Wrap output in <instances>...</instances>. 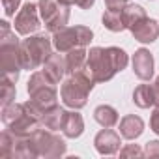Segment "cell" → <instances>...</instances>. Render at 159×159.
I'll return each instance as SVG.
<instances>
[{"label": "cell", "instance_id": "obj_1", "mask_svg": "<svg viewBox=\"0 0 159 159\" xmlns=\"http://www.w3.org/2000/svg\"><path fill=\"white\" fill-rule=\"evenodd\" d=\"M127 66V54L120 47H94L88 52L84 69L96 83H105Z\"/></svg>", "mask_w": 159, "mask_h": 159}, {"label": "cell", "instance_id": "obj_2", "mask_svg": "<svg viewBox=\"0 0 159 159\" xmlns=\"http://www.w3.org/2000/svg\"><path fill=\"white\" fill-rule=\"evenodd\" d=\"M28 94H30V101H26V105L36 116H39V120L43 112L58 105L56 103V81H52L45 71H36L30 77Z\"/></svg>", "mask_w": 159, "mask_h": 159}, {"label": "cell", "instance_id": "obj_3", "mask_svg": "<svg viewBox=\"0 0 159 159\" xmlns=\"http://www.w3.org/2000/svg\"><path fill=\"white\" fill-rule=\"evenodd\" d=\"M2 122L15 137H30L41 127L39 116H36L26 103H10L2 107Z\"/></svg>", "mask_w": 159, "mask_h": 159}, {"label": "cell", "instance_id": "obj_4", "mask_svg": "<svg viewBox=\"0 0 159 159\" xmlns=\"http://www.w3.org/2000/svg\"><path fill=\"white\" fill-rule=\"evenodd\" d=\"M2 34H0V67L2 75L17 81L19 71L23 69V60H21V43L17 41L15 34L10 30V23L2 21Z\"/></svg>", "mask_w": 159, "mask_h": 159}, {"label": "cell", "instance_id": "obj_5", "mask_svg": "<svg viewBox=\"0 0 159 159\" xmlns=\"http://www.w3.org/2000/svg\"><path fill=\"white\" fill-rule=\"evenodd\" d=\"M94 79L90 77V73L86 69L69 73V77L64 81L62 88H60V96L62 101L69 107V109H83L86 105L88 94L94 88Z\"/></svg>", "mask_w": 159, "mask_h": 159}, {"label": "cell", "instance_id": "obj_6", "mask_svg": "<svg viewBox=\"0 0 159 159\" xmlns=\"http://www.w3.org/2000/svg\"><path fill=\"white\" fill-rule=\"evenodd\" d=\"M51 41L47 36H30L21 41V60L23 69H36L47 62L51 56Z\"/></svg>", "mask_w": 159, "mask_h": 159}, {"label": "cell", "instance_id": "obj_7", "mask_svg": "<svg viewBox=\"0 0 159 159\" xmlns=\"http://www.w3.org/2000/svg\"><path fill=\"white\" fill-rule=\"evenodd\" d=\"M92 30L86 26H66L54 32V47L60 52H69L77 47H86L92 41Z\"/></svg>", "mask_w": 159, "mask_h": 159}, {"label": "cell", "instance_id": "obj_8", "mask_svg": "<svg viewBox=\"0 0 159 159\" xmlns=\"http://www.w3.org/2000/svg\"><path fill=\"white\" fill-rule=\"evenodd\" d=\"M34 155H45V157H58L66 152V142L52 133V129L45 131V129H38L28 137Z\"/></svg>", "mask_w": 159, "mask_h": 159}, {"label": "cell", "instance_id": "obj_9", "mask_svg": "<svg viewBox=\"0 0 159 159\" xmlns=\"http://www.w3.org/2000/svg\"><path fill=\"white\" fill-rule=\"evenodd\" d=\"M39 15L45 23V28L49 32H58L66 28L69 21V10L67 4H62L60 0H39Z\"/></svg>", "mask_w": 159, "mask_h": 159}, {"label": "cell", "instance_id": "obj_10", "mask_svg": "<svg viewBox=\"0 0 159 159\" xmlns=\"http://www.w3.org/2000/svg\"><path fill=\"white\" fill-rule=\"evenodd\" d=\"M38 8L36 4L32 2H26L21 11L17 13L15 17V30L21 34V36H30L34 34L38 28H39V19H38Z\"/></svg>", "mask_w": 159, "mask_h": 159}, {"label": "cell", "instance_id": "obj_11", "mask_svg": "<svg viewBox=\"0 0 159 159\" xmlns=\"http://www.w3.org/2000/svg\"><path fill=\"white\" fill-rule=\"evenodd\" d=\"M96 150L101 153V155H112L120 150V135L109 127H105L103 131H99L96 135Z\"/></svg>", "mask_w": 159, "mask_h": 159}, {"label": "cell", "instance_id": "obj_12", "mask_svg": "<svg viewBox=\"0 0 159 159\" xmlns=\"http://www.w3.org/2000/svg\"><path fill=\"white\" fill-rule=\"evenodd\" d=\"M133 71L140 81H148L153 75V56L148 49H139L133 56Z\"/></svg>", "mask_w": 159, "mask_h": 159}, {"label": "cell", "instance_id": "obj_13", "mask_svg": "<svg viewBox=\"0 0 159 159\" xmlns=\"http://www.w3.org/2000/svg\"><path fill=\"white\" fill-rule=\"evenodd\" d=\"M131 34H133L135 39L140 41V43H152V41H155L157 36H159V25H157L153 19L144 17V19L139 21L135 26H131Z\"/></svg>", "mask_w": 159, "mask_h": 159}, {"label": "cell", "instance_id": "obj_14", "mask_svg": "<svg viewBox=\"0 0 159 159\" xmlns=\"http://www.w3.org/2000/svg\"><path fill=\"white\" fill-rule=\"evenodd\" d=\"M142 131H144V122H142L140 116L127 114V116H124V118L120 120V135H122L124 139L133 140V139L140 137Z\"/></svg>", "mask_w": 159, "mask_h": 159}, {"label": "cell", "instance_id": "obj_15", "mask_svg": "<svg viewBox=\"0 0 159 159\" xmlns=\"http://www.w3.org/2000/svg\"><path fill=\"white\" fill-rule=\"evenodd\" d=\"M66 137L69 139H75V137H81L83 129H84V122H83V116L79 112H67L64 114V120H62V127Z\"/></svg>", "mask_w": 159, "mask_h": 159}, {"label": "cell", "instance_id": "obj_16", "mask_svg": "<svg viewBox=\"0 0 159 159\" xmlns=\"http://www.w3.org/2000/svg\"><path fill=\"white\" fill-rule=\"evenodd\" d=\"M43 71L52 79V81H60V79L67 73V66H66V56L62 54H51L47 58V62L43 64Z\"/></svg>", "mask_w": 159, "mask_h": 159}, {"label": "cell", "instance_id": "obj_17", "mask_svg": "<svg viewBox=\"0 0 159 159\" xmlns=\"http://www.w3.org/2000/svg\"><path fill=\"white\" fill-rule=\"evenodd\" d=\"M133 101L140 109H148V107L157 105V98H155L153 84H140V86H137L135 92H133Z\"/></svg>", "mask_w": 159, "mask_h": 159}, {"label": "cell", "instance_id": "obj_18", "mask_svg": "<svg viewBox=\"0 0 159 159\" xmlns=\"http://www.w3.org/2000/svg\"><path fill=\"white\" fill-rule=\"evenodd\" d=\"M103 25L111 32H120L125 30V21H124V8H107L103 13Z\"/></svg>", "mask_w": 159, "mask_h": 159}, {"label": "cell", "instance_id": "obj_19", "mask_svg": "<svg viewBox=\"0 0 159 159\" xmlns=\"http://www.w3.org/2000/svg\"><path fill=\"white\" fill-rule=\"evenodd\" d=\"M88 60V52L84 51V47H77L73 51H69L66 54V66H67V73H75V71H81L84 69Z\"/></svg>", "mask_w": 159, "mask_h": 159}, {"label": "cell", "instance_id": "obj_20", "mask_svg": "<svg viewBox=\"0 0 159 159\" xmlns=\"http://www.w3.org/2000/svg\"><path fill=\"white\" fill-rule=\"evenodd\" d=\"M94 118H96V122H98L99 125H103V127H112V125H116L118 120H120L116 109L111 107V105H99V107L94 111Z\"/></svg>", "mask_w": 159, "mask_h": 159}, {"label": "cell", "instance_id": "obj_21", "mask_svg": "<svg viewBox=\"0 0 159 159\" xmlns=\"http://www.w3.org/2000/svg\"><path fill=\"white\" fill-rule=\"evenodd\" d=\"M64 114H66V111L60 109V107L56 105L54 109L43 112V116H41V125H45V129H52V131H56V129L62 127Z\"/></svg>", "mask_w": 159, "mask_h": 159}, {"label": "cell", "instance_id": "obj_22", "mask_svg": "<svg viewBox=\"0 0 159 159\" xmlns=\"http://www.w3.org/2000/svg\"><path fill=\"white\" fill-rule=\"evenodd\" d=\"M146 17L144 8L137 6V4H125L124 6V21H125V28L131 30V26H135L139 21H142Z\"/></svg>", "mask_w": 159, "mask_h": 159}, {"label": "cell", "instance_id": "obj_23", "mask_svg": "<svg viewBox=\"0 0 159 159\" xmlns=\"http://www.w3.org/2000/svg\"><path fill=\"white\" fill-rule=\"evenodd\" d=\"M15 144H17V137L10 129H4L2 131V137H0V157H2V159L13 157Z\"/></svg>", "mask_w": 159, "mask_h": 159}, {"label": "cell", "instance_id": "obj_24", "mask_svg": "<svg viewBox=\"0 0 159 159\" xmlns=\"http://www.w3.org/2000/svg\"><path fill=\"white\" fill-rule=\"evenodd\" d=\"M0 88H2V107L15 101V81L13 79L2 75V84H0Z\"/></svg>", "mask_w": 159, "mask_h": 159}, {"label": "cell", "instance_id": "obj_25", "mask_svg": "<svg viewBox=\"0 0 159 159\" xmlns=\"http://www.w3.org/2000/svg\"><path fill=\"white\" fill-rule=\"evenodd\" d=\"M19 4H21V0H2V6H4V13H6L8 17L15 15V10L19 8Z\"/></svg>", "mask_w": 159, "mask_h": 159}, {"label": "cell", "instance_id": "obj_26", "mask_svg": "<svg viewBox=\"0 0 159 159\" xmlns=\"http://www.w3.org/2000/svg\"><path fill=\"white\" fill-rule=\"evenodd\" d=\"M144 152L139 148V146H135V144H127L122 152H120V155L122 157H127V155H142Z\"/></svg>", "mask_w": 159, "mask_h": 159}, {"label": "cell", "instance_id": "obj_27", "mask_svg": "<svg viewBox=\"0 0 159 159\" xmlns=\"http://www.w3.org/2000/svg\"><path fill=\"white\" fill-rule=\"evenodd\" d=\"M144 153L150 155V157H157V155H159V140H152V142H148Z\"/></svg>", "mask_w": 159, "mask_h": 159}, {"label": "cell", "instance_id": "obj_28", "mask_svg": "<svg viewBox=\"0 0 159 159\" xmlns=\"http://www.w3.org/2000/svg\"><path fill=\"white\" fill-rule=\"evenodd\" d=\"M150 127H152V131H153V133H157V135H159V105L155 107V111H153V114H152Z\"/></svg>", "mask_w": 159, "mask_h": 159}, {"label": "cell", "instance_id": "obj_29", "mask_svg": "<svg viewBox=\"0 0 159 159\" xmlns=\"http://www.w3.org/2000/svg\"><path fill=\"white\" fill-rule=\"evenodd\" d=\"M127 0H105L107 8H124Z\"/></svg>", "mask_w": 159, "mask_h": 159}, {"label": "cell", "instance_id": "obj_30", "mask_svg": "<svg viewBox=\"0 0 159 159\" xmlns=\"http://www.w3.org/2000/svg\"><path fill=\"white\" fill-rule=\"evenodd\" d=\"M153 90H155V98H157V105H159V77L155 79V83H153Z\"/></svg>", "mask_w": 159, "mask_h": 159}, {"label": "cell", "instance_id": "obj_31", "mask_svg": "<svg viewBox=\"0 0 159 159\" xmlns=\"http://www.w3.org/2000/svg\"><path fill=\"white\" fill-rule=\"evenodd\" d=\"M62 4H67V6H71V4H75V0H60Z\"/></svg>", "mask_w": 159, "mask_h": 159}]
</instances>
